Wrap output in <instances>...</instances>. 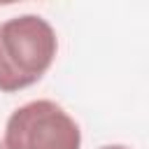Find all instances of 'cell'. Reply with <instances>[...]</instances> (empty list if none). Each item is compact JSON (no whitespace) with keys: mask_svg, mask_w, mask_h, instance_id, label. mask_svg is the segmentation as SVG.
<instances>
[{"mask_svg":"<svg viewBox=\"0 0 149 149\" xmlns=\"http://www.w3.org/2000/svg\"><path fill=\"white\" fill-rule=\"evenodd\" d=\"M56 54V30L40 14H19L0 21V93H19L37 84Z\"/></svg>","mask_w":149,"mask_h":149,"instance_id":"1","label":"cell"},{"mask_svg":"<svg viewBox=\"0 0 149 149\" xmlns=\"http://www.w3.org/2000/svg\"><path fill=\"white\" fill-rule=\"evenodd\" d=\"M100 149H130V147H126V144H105Z\"/></svg>","mask_w":149,"mask_h":149,"instance_id":"3","label":"cell"},{"mask_svg":"<svg viewBox=\"0 0 149 149\" xmlns=\"http://www.w3.org/2000/svg\"><path fill=\"white\" fill-rule=\"evenodd\" d=\"M2 142L7 149H81V128L58 102L40 98L9 114Z\"/></svg>","mask_w":149,"mask_h":149,"instance_id":"2","label":"cell"},{"mask_svg":"<svg viewBox=\"0 0 149 149\" xmlns=\"http://www.w3.org/2000/svg\"><path fill=\"white\" fill-rule=\"evenodd\" d=\"M0 149H7V147H5V142H2V140H0Z\"/></svg>","mask_w":149,"mask_h":149,"instance_id":"4","label":"cell"}]
</instances>
